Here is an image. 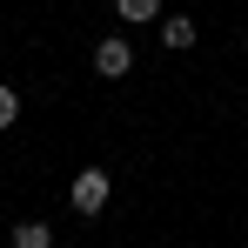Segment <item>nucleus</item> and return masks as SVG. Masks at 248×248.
<instances>
[{"mask_svg":"<svg viewBox=\"0 0 248 248\" xmlns=\"http://www.w3.org/2000/svg\"><path fill=\"white\" fill-rule=\"evenodd\" d=\"M20 121V94H14V87H0V127H14Z\"/></svg>","mask_w":248,"mask_h":248,"instance_id":"423d86ee","label":"nucleus"},{"mask_svg":"<svg viewBox=\"0 0 248 248\" xmlns=\"http://www.w3.org/2000/svg\"><path fill=\"white\" fill-rule=\"evenodd\" d=\"M14 248H54V228H41V221H27V228L14 235Z\"/></svg>","mask_w":248,"mask_h":248,"instance_id":"39448f33","label":"nucleus"},{"mask_svg":"<svg viewBox=\"0 0 248 248\" xmlns=\"http://www.w3.org/2000/svg\"><path fill=\"white\" fill-rule=\"evenodd\" d=\"M161 41L174 47V54H181V47H195V20H188V14H174V20H161Z\"/></svg>","mask_w":248,"mask_h":248,"instance_id":"7ed1b4c3","label":"nucleus"},{"mask_svg":"<svg viewBox=\"0 0 248 248\" xmlns=\"http://www.w3.org/2000/svg\"><path fill=\"white\" fill-rule=\"evenodd\" d=\"M114 14H121V20H155L161 0H114Z\"/></svg>","mask_w":248,"mask_h":248,"instance_id":"20e7f679","label":"nucleus"},{"mask_svg":"<svg viewBox=\"0 0 248 248\" xmlns=\"http://www.w3.org/2000/svg\"><path fill=\"white\" fill-rule=\"evenodd\" d=\"M108 208V174L101 168H81L74 174V215H101Z\"/></svg>","mask_w":248,"mask_h":248,"instance_id":"f257e3e1","label":"nucleus"},{"mask_svg":"<svg viewBox=\"0 0 248 248\" xmlns=\"http://www.w3.org/2000/svg\"><path fill=\"white\" fill-rule=\"evenodd\" d=\"M94 74H108V81L134 74V47H127V41H101V47H94Z\"/></svg>","mask_w":248,"mask_h":248,"instance_id":"f03ea898","label":"nucleus"}]
</instances>
